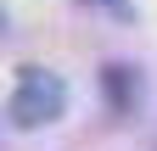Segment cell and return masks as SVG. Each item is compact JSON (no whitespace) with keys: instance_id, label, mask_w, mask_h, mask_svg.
Here are the masks:
<instances>
[{"instance_id":"cell-1","label":"cell","mask_w":157,"mask_h":151,"mask_svg":"<svg viewBox=\"0 0 157 151\" xmlns=\"http://www.w3.org/2000/svg\"><path fill=\"white\" fill-rule=\"evenodd\" d=\"M62 112H67V84L56 79V73H45V67H28L23 79H17L11 101H6V118L17 129H45V123L62 118Z\"/></svg>"},{"instance_id":"cell-2","label":"cell","mask_w":157,"mask_h":151,"mask_svg":"<svg viewBox=\"0 0 157 151\" xmlns=\"http://www.w3.org/2000/svg\"><path fill=\"white\" fill-rule=\"evenodd\" d=\"M107 90H112V106H135L140 101V84H135L129 67H107Z\"/></svg>"}]
</instances>
